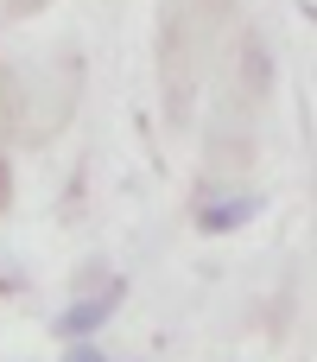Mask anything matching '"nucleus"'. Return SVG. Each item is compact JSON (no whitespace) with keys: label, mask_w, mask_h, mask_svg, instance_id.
Returning a JSON list of instances; mask_svg holds the SVG:
<instances>
[{"label":"nucleus","mask_w":317,"mask_h":362,"mask_svg":"<svg viewBox=\"0 0 317 362\" xmlns=\"http://www.w3.org/2000/svg\"><path fill=\"white\" fill-rule=\"evenodd\" d=\"M114 299H121V286H108V293H89V299H76V305H64L57 312V331L70 337V344H83L95 325H108V312H114Z\"/></svg>","instance_id":"nucleus-1"},{"label":"nucleus","mask_w":317,"mask_h":362,"mask_svg":"<svg viewBox=\"0 0 317 362\" xmlns=\"http://www.w3.org/2000/svg\"><path fill=\"white\" fill-rule=\"evenodd\" d=\"M254 210H261V204H254L248 191H241V197H216V204H203V229H210V235H229V229H241Z\"/></svg>","instance_id":"nucleus-2"},{"label":"nucleus","mask_w":317,"mask_h":362,"mask_svg":"<svg viewBox=\"0 0 317 362\" xmlns=\"http://www.w3.org/2000/svg\"><path fill=\"white\" fill-rule=\"evenodd\" d=\"M64 362H108V356H102L95 344H76V350H70V356H64Z\"/></svg>","instance_id":"nucleus-3"}]
</instances>
